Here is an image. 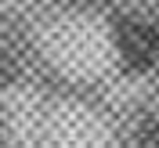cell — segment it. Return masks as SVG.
Segmentation results:
<instances>
[{
  "label": "cell",
  "mask_w": 159,
  "mask_h": 148,
  "mask_svg": "<svg viewBox=\"0 0 159 148\" xmlns=\"http://www.w3.org/2000/svg\"><path fill=\"white\" fill-rule=\"evenodd\" d=\"M7 79H11V61L4 58V54H0V87H4Z\"/></svg>",
  "instance_id": "obj_2"
},
{
  "label": "cell",
  "mask_w": 159,
  "mask_h": 148,
  "mask_svg": "<svg viewBox=\"0 0 159 148\" xmlns=\"http://www.w3.org/2000/svg\"><path fill=\"white\" fill-rule=\"evenodd\" d=\"M112 54L130 76L159 69V22L148 15H116L109 25Z\"/></svg>",
  "instance_id": "obj_1"
}]
</instances>
